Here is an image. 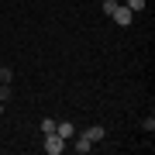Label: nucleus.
<instances>
[{"mask_svg":"<svg viewBox=\"0 0 155 155\" xmlns=\"http://www.w3.org/2000/svg\"><path fill=\"white\" fill-rule=\"evenodd\" d=\"M62 148H66V138H59L55 131H52V134H45V152H48V155H59Z\"/></svg>","mask_w":155,"mask_h":155,"instance_id":"f257e3e1","label":"nucleus"},{"mask_svg":"<svg viewBox=\"0 0 155 155\" xmlns=\"http://www.w3.org/2000/svg\"><path fill=\"white\" fill-rule=\"evenodd\" d=\"M110 17H114V21H117V24H121V28H127V24H131V21H134V14H131V11H127V7H124V4H117V11H114Z\"/></svg>","mask_w":155,"mask_h":155,"instance_id":"f03ea898","label":"nucleus"},{"mask_svg":"<svg viewBox=\"0 0 155 155\" xmlns=\"http://www.w3.org/2000/svg\"><path fill=\"white\" fill-rule=\"evenodd\" d=\"M55 134H59V138H66V141H69L72 134H76V127H72L69 121H55Z\"/></svg>","mask_w":155,"mask_h":155,"instance_id":"7ed1b4c3","label":"nucleus"},{"mask_svg":"<svg viewBox=\"0 0 155 155\" xmlns=\"http://www.w3.org/2000/svg\"><path fill=\"white\" fill-rule=\"evenodd\" d=\"M83 134H86L90 141H104V134H107V131H104V127H100V124H93V127H86Z\"/></svg>","mask_w":155,"mask_h":155,"instance_id":"20e7f679","label":"nucleus"},{"mask_svg":"<svg viewBox=\"0 0 155 155\" xmlns=\"http://www.w3.org/2000/svg\"><path fill=\"white\" fill-rule=\"evenodd\" d=\"M124 7H127V11H131V14H141V11H145V7H148V4H145V0H127Z\"/></svg>","mask_w":155,"mask_h":155,"instance_id":"39448f33","label":"nucleus"},{"mask_svg":"<svg viewBox=\"0 0 155 155\" xmlns=\"http://www.w3.org/2000/svg\"><path fill=\"white\" fill-rule=\"evenodd\" d=\"M7 97H11V83H0V107L7 104Z\"/></svg>","mask_w":155,"mask_h":155,"instance_id":"423d86ee","label":"nucleus"},{"mask_svg":"<svg viewBox=\"0 0 155 155\" xmlns=\"http://www.w3.org/2000/svg\"><path fill=\"white\" fill-rule=\"evenodd\" d=\"M11 79H14V72L7 69V66H0V83H11Z\"/></svg>","mask_w":155,"mask_h":155,"instance_id":"0eeeda50","label":"nucleus"},{"mask_svg":"<svg viewBox=\"0 0 155 155\" xmlns=\"http://www.w3.org/2000/svg\"><path fill=\"white\" fill-rule=\"evenodd\" d=\"M41 131L52 134V131H55V121H52V117H45V121H41Z\"/></svg>","mask_w":155,"mask_h":155,"instance_id":"6e6552de","label":"nucleus"},{"mask_svg":"<svg viewBox=\"0 0 155 155\" xmlns=\"http://www.w3.org/2000/svg\"><path fill=\"white\" fill-rule=\"evenodd\" d=\"M114 11H117V0H104V14H107V17H110Z\"/></svg>","mask_w":155,"mask_h":155,"instance_id":"1a4fd4ad","label":"nucleus"}]
</instances>
